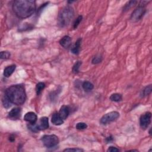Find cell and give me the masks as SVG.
<instances>
[{"label": "cell", "mask_w": 152, "mask_h": 152, "mask_svg": "<svg viewBox=\"0 0 152 152\" xmlns=\"http://www.w3.org/2000/svg\"><path fill=\"white\" fill-rule=\"evenodd\" d=\"M107 151H111V152H115V151H119V150L118 148H117L115 147H113V146H111L108 148V149L107 150Z\"/></svg>", "instance_id": "cell-28"}, {"label": "cell", "mask_w": 152, "mask_h": 152, "mask_svg": "<svg viewBox=\"0 0 152 152\" xmlns=\"http://www.w3.org/2000/svg\"><path fill=\"white\" fill-rule=\"evenodd\" d=\"M49 127V120L48 118L46 116L42 117L40 118L38 121V123L35 124H30L29 126V129L31 130L32 131L36 132L39 130H45L48 129Z\"/></svg>", "instance_id": "cell-5"}, {"label": "cell", "mask_w": 152, "mask_h": 152, "mask_svg": "<svg viewBox=\"0 0 152 152\" xmlns=\"http://www.w3.org/2000/svg\"><path fill=\"white\" fill-rule=\"evenodd\" d=\"M36 9V1L34 0H16L13 4L14 13L20 19L30 17L35 12Z\"/></svg>", "instance_id": "cell-1"}, {"label": "cell", "mask_w": 152, "mask_h": 152, "mask_svg": "<svg viewBox=\"0 0 152 152\" xmlns=\"http://www.w3.org/2000/svg\"><path fill=\"white\" fill-rule=\"evenodd\" d=\"M64 151H83V150L79 148H71L64 150Z\"/></svg>", "instance_id": "cell-27"}, {"label": "cell", "mask_w": 152, "mask_h": 152, "mask_svg": "<svg viewBox=\"0 0 152 152\" xmlns=\"http://www.w3.org/2000/svg\"><path fill=\"white\" fill-rule=\"evenodd\" d=\"M137 3V1H128L124 6V7L123 8V11H127L129 10L131 8L134 7L136 4Z\"/></svg>", "instance_id": "cell-20"}, {"label": "cell", "mask_w": 152, "mask_h": 152, "mask_svg": "<svg viewBox=\"0 0 152 152\" xmlns=\"http://www.w3.org/2000/svg\"><path fill=\"white\" fill-rule=\"evenodd\" d=\"M10 57V53L8 51H2L1 52V58L7 59Z\"/></svg>", "instance_id": "cell-26"}, {"label": "cell", "mask_w": 152, "mask_h": 152, "mask_svg": "<svg viewBox=\"0 0 152 152\" xmlns=\"http://www.w3.org/2000/svg\"><path fill=\"white\" fill-rule=\"evenodd\" d=\"M5 95L11 103L16 105L23 104L26 100L25 88L21 84H16L9 87L6 90Z\"/></svg>", "instance_id": "cell-2"}, {"label": "cell", "mask_w": 152, "mask_h": 152, "mask_svg": "<svg viewBox=\"0 0 152 152\" xmlns=\"http://www.w3.org/2000/svg\"><path fill=\"white\" fill-rule=\"evenodd\" d=\"M41 140L44 146L48 148H52L57 146L59 142L58 137L55 135H45Z\"/></svg>", "instance_id": "cell-6"}, {"label": "cell", "mask_w": 152, "mask_h": 152, "mask_svg": "<svg viewBox=\"0 0 152 152\" xmlns=\"http://www.w3.org/2000/svg\"><path fill=\"white\" fill-rule=\"evenodd\" d=\"M16 69V65H11L10 66L7 67L4 71V76L5 77H9L11 76V74L14 72Z\"/></svg>", "instance_id": "cell-14"}, {"label": "cell", "mask_w": 152, "mask_h": 152, "mask_svg": "<svg viewBox=\"0 0 152 152\" xmlns=\"http://www.w3.org/2000/svg\"><path fill=\"white\" fill-rule=\"evenodd\" d=\"M142 4H140L132 13L131 17H130V20L133 22H137L139 21L141 18L144 16V15L146 13V10L145 8V5L144 1L141 2Z\"/></svg>", "instance_id": "cell-4"}, {"label": "cell", "mask_w": 152, "mask_h": 152, "mask_svg": "<svg viewBox=\"0 0 152 152\" xmlns=\"http://www.w3.org/2000/svg\"><path fill=\"white\" fill-rule=\"evenodd\" d=\"M151 91H152V87L151 85L150 84L147 86H146L144 90L142 91V96H148L151 93Z\"/></svg>", "instance_id": "cell-19"}, {"label": "cell", "mask_w": 152, "mask_h": 152, "mask_svg": "<svg viewBox=\"0 0 152 152\" xmlns=\"http://www.w3.org/2000/svg\"><path fill=\"white\" fill-rule=\"evenodd\" d=\"M82 87L86 91V92H90V91L92 90L94 88V86L93 84L90 83V81H84L82 84Z\"/></svg>", "instance_id": "cell-16"}, {"label": "cell", "mask_w": 152, "mask_h": 152, "mask_svg": "<svg viewBox=\"0 0 152 152\" xmlns=\"http://www.w3.org/2000/svg\"><path fill=\"white\" fill-rule=\"evenodd\" d=\"M119 117V112L116 111H112L104 115L100 119V123L102 124H108L116 121Z\"/></svg>", "instance_id": "cell-7"}, {"label": "cell", "mask_w": 152, "mask_h": 152, "mask_svg": "<svg viewBox=\"0 0 152 152\" xmlns=\"http://www.w3.org/2000/svg\"><path fill=\"white\" fill-rule=\"evenodd\" d=\"M87 125L84 123H78L76 124V128L79 130H83L87 128Z\"/></svg>", "instance_id": "cell-24"}, {"label": "cell", "mask_w": 152, "mask_h": 152, "mask_svg": "<svg viewBox=\"0 0 152 152\" xmlns=\"http://www.w3.org/2000/svg\"><path fill=\"white\" fill-rule=\"evenodd\" d=\"M24 119L30 124H35L37 122L38 116L36 114L33 112H29L25 114Z\"/></svg>", "instance_id": "cell-9"}, {"label": "cell", "mask_w": 152, "mask_h": 152, "mask_svg": "<svg viewBox=\"0 0 152 152\" xmlns=\"http://www.w3.org/2000/svg\"><path fill=\"white\" fill-rule=\"evenodd\" d=\"M51 122L55 126H60L64 123V120L60 117L58 113L55 112L52 116Z\"/></svg>", "instance_id": "cell-12"}, {"label": "cell", "mask_w": 152, "mask_h": 152, "mask_svg": "<svg viewBox=\"0 0 152 152\" xmlns=\"http://www.w3.org/2000/svg\"><path fill=\"white\" fill-rule=\"evenodd\" d=\"M82 19H83L82 16H79L77 18V19L75 20V21H74V24H73V27H74V29H76V28L78 26V25H79L80 23H81Z\"/></svg>", "instance_id": "cell-25"}, {"label": "cell", "mask_w": 152, "mask_h": 152, "mask_svg": "<svg viewBox=\"0 0 152 152\" xmlns=\"http://www.w3.org/2000/svg\"><path fill=\"white\" fill-rule=\"evenodd\" d=\"M70 112V109L69 107L68 106L63 105L61 107L58 113L61 118L63 120H65L69 116Z\"/></svg>", "instance_id": "cell-11"}, {"label": "cell", "mask_w": 152, "mask_h": 152, "mask_svg": "<svg viewBox=\"0 0 152 152\" xmlns=\"http://www.w3.org/2000/svg\"><path fill=\"white\" fill-rule=\"evenodd\" d=\"M71 38L69 36H65L60 40L59 44L63 48L68 49L71 46Z\"/></svg>", "instance_id": "cell-13"}, {"label": "cell", "mask_w": 152, "mask_h": 152, "mask_svg": "<svg viewBox=\"0 0 152 152\" xmlns=\"http://www.w3.org/2000/svg\"><path fill=\"white\" fill-rule=\"evenodd\" d=\"M81 43V38L78 39V40L76 42L74 46L71 49V51L73 54L75 55H78L79 54L80 50Z\"/></svg>", "instance_id": "cell-15"}, {"label": "cell", "mask_w": 152, "mask_h": 152, "mask_svg": "<svg viewBox=\"0 0 152 152\" xmlns=\"http://www.w3.org/2000/svg\"><path fill=\"white\" fill-rule=\"evenodd\" d=\"M102 61V56L98 55V56H96L93 57V58L92 59V63L93 64H98L101 63Z\"/></svg>", "instance_id": "cell-23"}, {"label": "cell", "mask_w": 152, "mask_h": 152, "mask_svg": "<svg viewBox=\"0 0 152 152\" xmlns=\"http://www.w3.org/2000/svg\"><path fill=\"white\" fill-rule=\"evenodd\" d=\"M123 96L119 93H113L110 96V100L113 102H120L122 101Z\"/></svg>", "instance_id": "cell-17"}, {"label": "cell", "mask_w": 152, "mask_h": 152, "mask_svg": "<svg viewBox=\"0 0 152 152\" xmlns=\"http://www.w3.org/2000/svg\"><path fill=\"white\" fill-rule=\"evenodd\" d=\"M3 104L4 108H9L11 106V102L9 101L8 98L5 95L4 98H3Z\"/></svg>", "instance_id": "cell-21"}, {"label": "cell", "mask_w": 152, "mask_h": 152, "mask_svg": "<svg viewBox=\"0 0 152 152\" xmlns=\"http://www.w3.org/2000/svg\"><path fill=\"white\" fill-rule=\"evenodd\" d=\"M74 9L71 6H66L59 12L58 23L60 27H64L69 26L74 17Z\"/></svg>", "instance_id": "cell-3"}, {"label": "cell", "mask_w": 152, "mask_h": 152, "mask_svg": "<svg viewBox=\"0 0 152 152\" xmlns=\"http://www.w3.org/2000/svg\"><path fill=\"white\" fill-rule=\"evenodd\" d=\"M106 141L108 142V143H110V142H111V141H112V140H113V138H112V136H111V137H108L107 138H106Z\"/></svg>", "instance_id": "cell-29"}, {"label": "cell", "mask_w": 152, "mask_h": 152, "mask_svg": "<svg viewBox=\"0 0 152 152\" xmlns=\"http://www.w3.org/2000/svg\"><path fill=\"white\" fill-rule=\"evenodd\" d=\"M151 113L150 112H147L142 115L140 118V125L142 129H146L151 123Z\"/></svg>", "instance_id": "cell-8"}, {"label": "cell", "mask_w": 152, "mask_h": 152, "mask_svg": "<svg viewBox=\"0 0 152 152\" xmlns=\"http://www.w3.org/2000/svg\"><path fill=\"white\" fill-rule=\"evenodd\" d=\"M45 84L44 83L40 82L36 84V92L37 95H39L42 93V90L45 88Z\"/></svg>", "instance_id": "cell-18"}, {"label": "cell", "mask_w": 152, "mask_h": 152, "mask_svg": "<svg viewBox=\"0 0 152 152\" xmlns=\"http://www.w3.org/2000/svg\"><path fill=\"white\" fill-rule=\"evenodd\" d=\"M81 61H77L73 67V73L74 74H78L80 71V67L81 66Z\"/></svg>", "instance_id": "cell-22"}, {"label": "cell", "mask_w": 152, "mask_h": 152, "mask_svg": "<svg viewBox=\"0 0 152 152\" xmlns=\"http://www.w3.org/2000/svg\"><path fill=\"white\" fill-rule=\"evenodd\" d=\"M21 110L19 108H13L9 113V118L11 119H19L21 116Z\"/></svg>", "instance_id": "cell-10"}]
</instances>
